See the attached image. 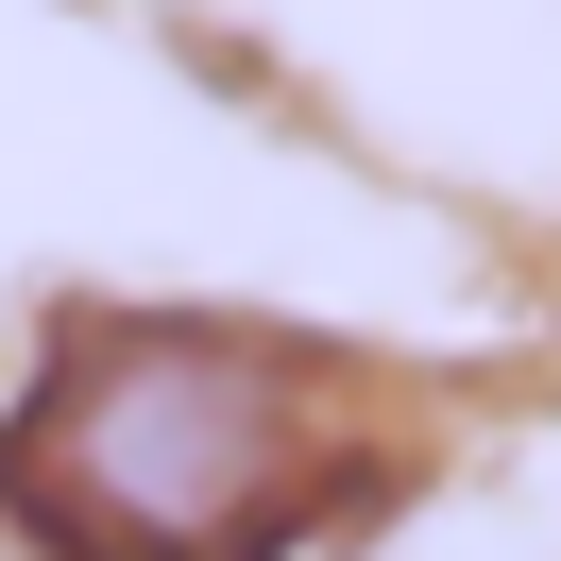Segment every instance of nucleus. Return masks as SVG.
<instances>
[{
	"instance_id": "obj_1",
	"label": "nucleus",
	"mask_w": 561,
	"mask_h": 561,
	"mask_svg": "<svg viewBox=\"0 0 561 561\" xmlns=\"http://www.w3.org/2000/svg\"><path fill=\"white\" fill-rule=\"evenodd\" d=\"M341 391L255 323H69L0 425V493L51 561H289Z\"/></svg>"
}]
</instances>
